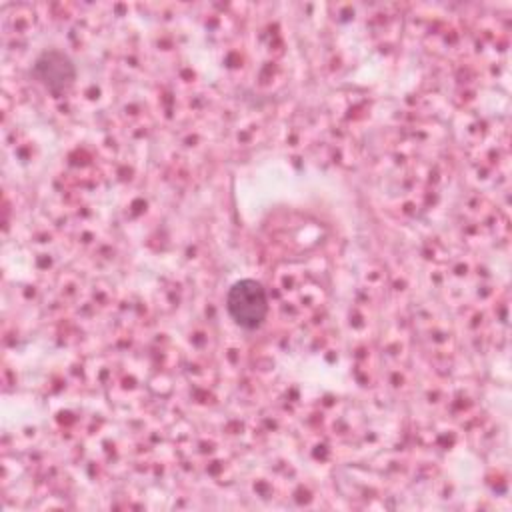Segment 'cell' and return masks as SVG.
<instances>
[{"mask_svg": "<svg viewBox=\"0 0 512 512\" xmlns=\"http://www.w3.org/2000/svg\"><path fill=\"white\" fill-rule=\"evenodd\" d=\"M74 64L72 60L58 50L44 52L34 64V76L52 92H62L74 80Z\"/></svg>", "mask_w": 512, "mask_h": 512, "instance_id": "2", "label": "cell"}, {"mask_svg": "<svg viewBox=\"0 0 512 512\" xmlns=\"http://www.w3.org/2000/svg\"><path fill=\"white\" fill-rule=\"evenodd\" d=\"M226 308L230 318L240 328H258L268 314V298L264 286L252 278L234 282L226 294Z\"/></svg>", "mask_w": 512, "mask_h": 512, "instance_id": "1", "label": "cell"}]
</instances>
